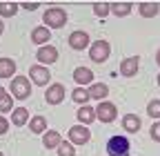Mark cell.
Instances as JSON below:
<instances>
[{"mask_svg":"<svg viewBox=\"0 0 160 156\" xmlns=\"http://www.w3.org/2000/svg\"><path fill=\"white\" fill-rule=\"evenodd\" d=\"M129 152H131V143L122 134H116L107 141V154L109 156H129Z\"/></svg>","mask_w":160,"mask_h":156,"instance_id":"6da1fadb","label":"cell"},{"mask_svg":"<svg viewBox=\"0 0 160 156\" xmlns=\"http://www.w3.org/2000/svg\"><path fill=\"white\" fill-rule=\"evenodd\" d=\"M45 18V27L47 29H60V27H65L67 25V11L65 9H60V7H51L42 13Z\"/></svg>","mask_w":160,"mask_h":156,"instance_id":"7a4b0ae2","label":"cell"},{"mask_svg":"<svg viewBox=\"0 0 160 156\" xmlns=\"http://www.w3.org/2000/svg\"><path fill=\"white\" fill-rule=\"evenodd\" d=\"M11 96L18 101H25L31 96V85H29V78L25 76H16L11 81Z\"/></svg>","mask_w":160,"mask_h":156,"instance_id":"3957f363","label":"cell"},{"mask_svg":"<svg viewBox=\"0 0 160 156\" xmlns=\"http://www.w3.org/2000/svg\"><path fill=\"white\" fill-rule=\"evenodd\" d=\"M109 54H111V45L107 40H96L89 49V56H91L93 63H105L109 58Z\"/></svg>","mask_w":160,"mask_h":156,"instance_id":"277c9868","label":"cell"},{"mask_svg":"<svg viewBox=\"0 0 160 156\" xmlns=\"http://www.w3.org/2000/svg\"><path fill=\"white\" fill-rule=\"evenodd\" d=\"M67 138H69L71 145H85V143H89V138H91V132H89L85 125H73V127L67 132Z\"/></svg>","mask_w":160,"mask_h":156,"instance_id":"5b68a950","label":"cell"},{"mask_svg":"<svg viewBox=\"0 0 160 156\" xmlns=\"http://www.w3.org/2000/svg\"><path fill=\"white\" fill-rule=\"evenodd\" d=\"M96 116H98L102 123H113L116 116H118V107H116L113 103L102 101V103H98V107H96Z\"/></svg>","mask_w":160,"mask_h":156,"instance_id":"8992f818","label":"cell"},{"mask_svg":"<svg viewBox=\"0 0 160 156\" xmlns=\"http://www.w3.org/2000/svg\"><path fill=\"white\" fill-rule=\"evenodd\" d=\"M29 76H31V81H33L36 85H47V83L51 81V71H49L47 67H42V65L29 67Z\"/></svg>","mask_w":160,"mask_h":156,"instance_id":"52a82bcc","label":"cell"},{"mask_svg":"<svg viewBox=\"0 0 160 156\" xmlns=\"http://www.w3.org/2000/svg\"><path fill=\"white\" fill-rule=\"evenodd\" d=\"M65 85H49L47 87V94H45V101L49 103V105H58V103H62L65 101Z\"/></svg>","mask_w":160,"mask_h":156,"instance_id":"ba28073f","label":"cell"},{"mask_svg":"<svg viewBox=\"0 0 160 156\" xmlns=\"http://www.w3.org/2000/svg\"><path fill=\"white\" fill-rule=\"evenodd\" d=\"M36 58H38L42 65H51V63L58 60V49L51 47V45H42V47L36 51Z\"/></svg>","mask_w":160,"mask_h":156,"instance_id":"9c48e42d","label":"cell"},{"mask_svg":"<svg viewBox=\"0 0 160 156\" xmlns=\"http://www.w3.org/2000/svg\"><path fill=\"white\" fill-rule=\"evenodd\" d=\"M69 47L71 49H87L89 47V34L78 29V31H71L69 36Z\"/></svg>","mask_w":160,"mask_h":156,"instance_id":"30bf717a","label":"cell"},{"mask_svg":"<svg viewBox=\"0 0 160 156\" xmlns=\"http://www.w3.org/2000/svg\"><path fill=\"white\" fill-rule=\"evenodd\" d=\"M138 65H140V58L138 56H129V58H125V60L120 63V74L131 78V76L138 74Z\"/></svg>","mask_w":160,"mask_h":156,"instance_id":"8fae6325","label":"cell"},{"mask_svg":"<svg viewBox=\"0 0 160 156\" xmlns=\"http://www.w3.org/2000/svg\"><path fill=\"white\" fill-rule=\"evenodd\" d=\"M73 81L76 85H91L93 83V71L87 67H76L73 69Z\"/></svg>","mask_w":160,"mask_h":156,"instance_id":"7c38bea8","label":"cell"},{"mask_svg":"<svg viewBox=\"0 0 160 156\" xmlns=\"http://www.w3.org/2000/svg\"><path fill=\"white\" fill-rule=\"evenodd\" d=\"M49 38H51V31H49L47 27H36V29L31 31V43H33V45H47Z\"/></svg>","mask_w":160,"mask_h":156,"instance_id":"4fadbf2b","label":"cell"},{"mask_svg":"<svg viewBox=\"0 0 160 156\" xmlns=\"http://www.w3.org/2000/svg\"><path fill=\"white\" fill-rule=\"evenodd\" d=\"M27 121H29V109H27V107H16V109L11 112V123H13L16 127H22Z\"/></svg>","mask_w":160,"mask_h":156,"instance_id":"5bb4252c","label":"cell"},{"mask_svg":"<svg viewBox=\"0 0 160 156\" xmlns=\"http://www.w3.org/2000/svg\"><path fill=\"white\" fill-rule=\"evenodd\" d=\"M122 127L133 134V132H138L140 127H142V123H140L138 114H125V116H122Z\"/></svg>","mask_w":160,"mask_h":156,"instance_id":"9a60e30c","label":"cell"},{"mask_svg":"<svg viewBox=\"0 0 160 156\" xmlns=\"http://www.w3.org/2000/svg\"><path fill=\"white\" fill-rule=\"evenodd\" d=\"M160 11V5L158 3H140L138 5V13L145 16V18H156Z\"/></svg>","mask_w":160,"mask_h":156,"instance_id":"2e32d148","label":"cell"},{"mask_svg":"<svg viewBox=\"0 0 160 156\" xmlns=\"http://www.w3.org/2000/svg\"><path fill=\"white\" fill-rule=\"evenodd\" d=\"M89 98H96V101H105L107 98V94H109V87L105 83H98V85H91L89 89Z\"/></svg>","mask_w":160,"mask_h":156,"instance_id":"e0dca14e","label":"cell"},{"mask_svg":"<svg viewBox=\"0 0 160 156\" xmlns=\"http://www.w3.org/2000/svg\"><path fill=\"white\" fill-rule=\"evenodd\" d=\"M16 63L11 58H0V78H11L16 74Z\"/></svg>","mask_w":160,"mask_h":156,"instance_id":"ac0fdd59","label":"cell"},{"mask_svg":"<svg viewBox=\"0 0 160 156\" xmlns=\"http://www.w3.org/2000/svg\"><path fill=\"white\" fill-rule=\"evenodd\" d=\"M60 141H62V136H60L56 129H49V132L45 134V138H42V145H45L47 149H56V147L60 145Z\"/></svg>","mask_w":160,"mask_h":156,"instance_id":"d6986e66","label":"cell"},{"mask_svg":"<svg viewBox=\"0 0 160 156\" xmlns=\"http://www.w3.org/2000/svg\"><path fill=\"white\" fill-rule=\"evenodd\" d=\"M93 118H96V109L93 107H89V105H82L78 109V121L82 123V125H89V123H93Z\"/></svg>","mask_w":160,"mask_h":156,"instance_id":"ffe728a7","label":"cell"},{"mask_svg":"<svg viewBox=\"0 0 160 156\" xmlns=\"http://www.w3.org/2000/svg\"><path fill=\"white\" fill-rule=\"evenodd\" d=\"M29 129L33 134H42L47 129V118L45 116H33V118H29Z\"/></svg>","mask_w":160,"mask_h":156,"instance_id":"44dd1931","label":"cell"},{"mask_svg":"<svg viewBox=\"0 0 160 156\" xmlns=\"http://www.w3.org/2000/svg\"><path fill=\"white\" fill-rule=\"evenodd\" d=\"M71 98H73V103H80V107H82V105L89 101V91L82 89V87H76V89L71 91Z\"/></svg>","mask_w":160,"mask_h":156,"instance_id":"7402d4cb","label":"cell"},{"mask_svg":"<svg viewBox=\"0 0 160 156\" xmlns=\"http://www.w3.org/2000/svg\"><path fill=\"white\" fill-rule=\"evenodd\" d=\"M111 11L116 16H129L131 13V3H113L111 5Z\"/></svg>","mask_w":160,"mask_h":156,"instance_id":"603a6c76","label":"cell"},{"mask_svg":"<svg viewBox=\"0 0 160 156\" xmlns=\"http://www.w3.org/2000/svg\"><path fill=\"white\" fill-rule=\"evenodd\" d=\"M16 11H18V5L16 3H0V16L11 18V16H16Z\"/></svg>","mask_w":160,"mask_h":156,"instance_id":"cb8c5ba5","label":"cell"},{"mask_svg":"<svg viewBox=\"0 0 160 156\" xmlns=\"http://www.w3.org/2000/svg\"><path fill=\"white\" fill-rule=\"evenodd\" d=\"M56 149H58V156H76L73 145H71L69 141H60V145H58Z\"/></svg>","mask_w":160,"mask_h":156,"instance_id":"d4e9b609","label":"cell"},{"mask_svg":"<svg viewBox=\"0 0 160 156\" xmlns=\"http://www.w3.org/2000/svg\"><path fill=\"white\" fill-rule=\"evenodd\" d=\"M109 11H111V5H109V3H96V5H93V13L100 16V18H105Z\"/></svg>","mask_w":160,"mask_h":156,"instance_id":"484cf974","label":"cell"},{"mask_svg":"<svg viewBox=\"0 0 160 156\" xmlns=\"http://www.w3.org/2000/svg\"><path fill=\"white\" fill-rule=\"evenodd\" d=\"M147 114L151 116V118H160V101H151L147 105Z\"/></svg>","mask_w":160,"mask_h":156,"instance_id":"4316f807","label":"cell"},{"mask_svg":"<svg viewBox=\"0 0 160 156\" xmlns=\"http://www.w3.org/2000/svg\"><path fill=\"white\" fill-rule=\"evenodd\" d=\"M11 107H13V101H11V96L9 94H5L2 98H0V112H11Z\"/></svg>","mask_w":160,"mask_h":156,"instance_id":"83f0119b","label":"cell"},{"mask_svg":"<svg viewBox=\"0 0 160 156\" xmlns=\"http://www.w3.org/2000/svg\"><path fill=\"white\" fill-rule=\"evenodd\" d=\"M149 134H151V138H153V141L160 143V121H156V123L151 125V132H149Z\"/></svg>","mask_w":160,"mask_h":156,"instance_id":"f1b7e54d","label":"cell"},{"mask_svg":"<svg viewBox=\"0 0 160 156\" xmlns=\"http://www.w3.org/2000/svg\"><path fill=\"white\" fill-rule=\"evenodd\" d=\"M7 129H9V121L5 118V116H0V136L7 134Z\"/></svg>","mask_w":160,"mask_h":156,"instance_id":"f546056e","label":"cell"},{"mask_svg":"<svg viewBox=\"0 0 160 156\" xmlns=\"http://www.w3.org/2000/svg\"><path fill=\"white\" fill-rule=\"evenodd\" d=\"M40 5L38 3H22V9H27V11H36Z\"/></svg>","mask_w":160,"mask_h":156,"instance_id":"4dcf8cb0","label":"cell"},{"mask_svg":"<svg viewBox=\"0 0 160 156\" xmlns=\"http://www.w3.org/2000/svg\"><path fill=\"white\" fill-rule=\"evenodd\" d=\"M156 63L160 65V49H158V54H156Z\"/></svg>","mask_w":160,"mask_h":156,"instance_id":"1f68e13d","label":"cell"},{"mask_svg":"<svg viewBox=\"0 0 160 156\" xmlns=\"http://www.w3.org/2000/svg\"><path fill=\"white\" fill-rule=\"evenodd\" d=\"M2 96H5V89H2V87H0V98H2Z\"/></svg>","mask_w":160,"mask_h":156,"instance_id":"d6a6232c","label":"cell"},{"mask_svg":"<svg viewBox=\"0 0 160 156\" xmlns=\"http://www.w3.org/2000/svg\"><path fill=\"white\" fill-rule=\"evenodd\" d=\"M2 29H5V27H2V20H0V34H2Z\"/></svg>","mask_w":160,"mask_h":156,"instance_id":"836d02e7","label":"cell"},{"mask_svg":"<svg viewBox=\"0 0 160 156\" xmlns=\"http://www.w3.org/2000/svg\"><path fill=\"white\" fill-rule=\"evenodd\" d=\"M156 81H158V85H160V74H158V78H156Z\"/></svg>","mask_w":160,"mask_h":156,"instance_id":"e575fe53","label":"cell"},{"mask_svg":"<svg viewBox=\"0 0 160 156\" xmlns=\"http://www.w3.org/2000/svg\"><path fill=\"white\" fill-rule=\"evenodd\" d=\"M0 156H5V154H2V152H0Z\"/></svg>","mask_w":160,"mask_h":156,"instance_id":"d590c367","label":"cell"}]
</instances>
